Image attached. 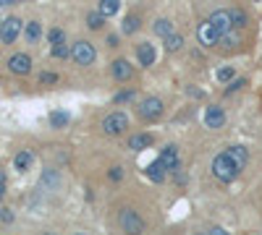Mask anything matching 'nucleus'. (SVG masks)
Instances as JSON below:
<instances>
[{"instance_id": "39448f33", "label": "nucleus", "mask_w": 262, "mask_h": 235, "mask_svg": "<svg viewBox=\"0 0 262 235\" xmlns=\"http://www.w3.org/2000/svg\"><path fill=\"white\" fill-rule=\"evenodd\" d=\"M121 227L126 230V232H142L144 230V222H142V217L136 214V212H131V209H123L121 212Z\"/></svg>"}, {"instance_id": "6ab92c4d", "label": "nucleus", "mask_w": 262, "mask_h": 235, "mask_svg": "<svg viewBox=\"0 0 262 235\" xmlns=\"http://www.w3.org/2000/svg\"><path fill=\"white\" fill-rule=\"evenodd\" d=\"M32 160H34L32 152H19V154H16V160H13V165H16V170H19V172H26L29 167H32Z\"/></svg>"}, {"instance_id": "423d86ee", "label": "nucleus", "mask_w": 262, "mask_h": 235, "mask_svg": "<svg viewBox=\"0 0 262 235\" xmlns=\"http://www.w3.org/2000/svg\"><path fill=\"white\" fill-rule=\"evenodd\" d=\"M197 37H199V42H202V44L212 47V44H218V42H220V31L215 29V26L210 24V19H207L205 24H199V29H197Z\"/></svg>"}, {"instance_id": "cd10ccee", "label": "nucleus", "mask_w": 262, "mask_h": 235, "mask_svg": "<svg viewBox=\"0 0 262 235\" xmlns=\"http://www.w3.org/2000/svg\"><path fill=\"white\" fill-rule=\"evenodd\" d=\"M231 19H234V26H246V13L244 11H231Z\"/></svg>"}, {"instance_id": "9b49d317", "label": "nucleus", "mask_w": 262, "mask_h": 235, "mask_svg": "<svg viewBox=\"0 0 262 235\" xmlns=\"http://www.w3.org/2000/svg\"><path fill=\"white\" fill-rule=\"evenodd\" d=\"M136 58H139L142 66H152V63L158 60V53H155V47H152L149 42H142L139 47H136Z\"/></svg>"}, {"instance_id": "0eeeda50", "label": "nucleus", "mask_w": 262, "mask_h": 235, "mask_svg": "<svg viewBox=\"0 0 262 235\" xmlns=\"http://www.w3.org/2000/svg\"><path fill=\"white\" fill-rule=\"evenodd\" d=\"M8 68H11V73H16V76H26L29 71H32V58H29L26 53H16L8 60Z\"/></svg>"}, {"instance_id": "a878e982", "label": "nucleus", "mask_w": 262, "mask_h": 235, "mask_svg": "<svg viewBox=\"0 0 262 235\" xmlns=\"http://www.w3.org/2000/svg\"><path fill=\"white\" fill-rule=\"evenodd\" d=\"M48 42H50V44H60V42H66V34H63L60 29H50V31H48Z\"/></svg>"}, {"instance_id": "9d476101", "label": "nucleus", "mask_w": 262, "mask_h": 235, "mask_svg": "<svg viewBox=\"0 0 262 235\" xmlns=\"http://www.w3.org/2000/svg\"><path fill=\"white\" fill-rule=\"evenodd\" d=\"M223 123H226V113L220 107H207L205 110V125L207 128H220Z\"/></svg>"}, {"instance_id": "f03ea898", "label": "nucleus", "mask_w": 262, "mask_h": 235, "mask_svg": "<svg viewBox=\"0 0 262 235\" xmlns=\"http://www.w3.org/2000/svg\"><path fill=\"white\" fill-rule=\"evenodd\" d=\"M129 128V118L123 115V113H110L105 120H102V131L107 133V136H118V133H123Z\"/></svg>"}, {"instance_id": "72a5a7b5", "label": "nucleus", "mask_w": 262, "mask_h": 235, "mask_svg": "<svg viewBox=\"0 0 262 235\" xmlns=\"http://www.w3.org/2000/svg\"><path fill=\"white\" fill-rule=\"evenodd\" d=\"M241 86H244V81H241V78H239V81H234V84L228 86V91H236V89H241Z\"/></svg>"}, {"instance_id": "20e7f679", "label": "nucleus", "mask_w": 262, "mask_h": 235, "mask_svg": "<svg viewBox=\"0 0 262 235\" xmlns=\"http://www.w3.org/2000/svg\"><path fill=\"white\" fill-rule=\"evenodd\" d=\"M19 34H21V21L16 19V16H11V19L0 21V39H3V44H11Z\"/></svg>"}, {"instance_id": "c756f323", "label": "nucleus", "mask_w": 262, "mask_h": 235, "mask_svg": "<svg viewBox=\"0 0 262 235\" xmlns=\"http://www.w3.org/2000/svg\"><path fill=\"white\" fill-rule=\"evenodd\" d=\"M55 81H58V76H55V73H48V71L40 73V84H55Z\"/></svg>"}, {"instance_id": "c9c22d12", "label": "nucleus", "mask_w": 262, "mask_h": 235, "mask_svg": "<svg viewBox=\"0 0 262 235\" xmlns=\"http://www.w3.org/2000/svg\"><path fill=\"white\" fill-rule=\"evenodd\" d=\"M3 191H6V178L0 175V194H3Z\"/></svg>"}, {"instance_id": "7c9ffc66", "label": "nucleus", "mask_w": 262, "mask_h": 235, "mask_svg": "<svg viewBox=\"0 0 262 235\" xmlns=\"http://www.w3.org/2000/svg\"><path fill=\"white\" fill-rule=\"evenodd\" d=\"M0 222H13V214H11V209H0Z\"/></svg>"}, {"instance_id": "4468645a", "label": "nucleus", "mask_w": 262, "mask_h": 235, "mask_svg": "<svg viewBox=\"0 0 262 235\" xmlns=\"http://www.w3.org/2000/svg\"><path fill=\"white\" fill-rule=\"evenodd\" d=\"M24 37H26L29 44L40 42V37H42V24H40V21H29V24L24 26Z\"/></svg>"}, {"instance_id": "f257e3e1", "label": "nucleus", "mask_w": 262, "mask_h": 235, "mask_svg": "<svg viewBox=\"0 0 262 235\" xmlns=\"http://www.w3.org/2000/svg\"><path fill=\"white\" fill-rule=\"evenodd\" d=\"M212 172H215V178L218 180H223V183H231V180H236V175H239V167H236V162L228 157V152H223V154H218L212 160Z\"/></svg>"}, {"instance_id": "2eb2a0df", "label": "nucleus", "mask_w": 262, "mask_h": 235, "mask_svg": "<svg viewBox=\"0 0 262 235\" xmlns=\"http://www.w3.org/2000/svg\"><path fill=\"white\" fill-rule=\"evenodd\" d=\"M228 152V157L236 162V167L239 170H244L246 167V160H249V154H246V149L244 147H231V149H226Z\"/></svg>"}, {"instance_id": "f3484780", "label": "nucleus", "mask_w": 262, "mask_h": 235, "mask_svg": "<svg viewBox=\"0 0 262 235\" xmlns=\"http://www.w3.org/2000/svg\"><path fill=\"white\" fill-rule=\"evenodd\" d=\"M165 170H168V167H165L160 160H155L152 165H147V175L155 180V183H163V180H165Z\"/></svg>"}, {"instance_id": "f8f14e48", "label": "nucleus", "mask_w": 262, "mask_h": 235, "mask_svg": "<svg viewBox=\"0 0 262 235\" xmlns=\"http://www.w3.org/2000/svg\"><path fill=\"white\" fill-rule=\"evenodd\" d=\"M160 162L168 167V170H178V149L173 144H168L163 152H160Z\"/></svg>"}, {"instance_id": "473e14b6", "label": "nucleus", "mask_w": 262, "mask_h": 235, "mask_svg": "<svg viewBox=\"0 0 262 235\" xmlns=\"http://www.w3.org/2000/svg\"><path fill=\"white\" fill-rule=\"evenodd\" d=\"M121 178H123V170H121V167H113V170H110V180H121Z\"/></svg>"}, {"instance_id": "6e6552de", "label": "nucleus", "mask_w": 262, "mask_h": 235, "mask_svg": "<svg viewBox=\"0 0 262 235\" xmlns=\"http://www.w3.org/2000/svg\"><path fill=\"white\" fill-rule=\"evenodd\" d=\"M139 113H142L144 120H155V118L163 115V102H160L158 97H147V100L142 102V107H139Z\"/></svg>"}, {"instance_id": "b1692460", "label": "nucleus", "mask_w": 262, "mask_h": 235, "mask_svg": "<svg viewBox=\"0 0 262 235\" xmlns=\"http://www.w3.org/2000/svg\"><path fill=\"white\" fill-rule=\"evenodd\" d=\"M218 44H223V47H234V44H239V34L234 29L231 31H226V34H220V42Z\"/></svg>"}, {"instance_id": "dca6fc26", "label": "nucleus", "mask_w": 262, "mask_h": 235, "mask_svg": "<svg viewBox=\"0 0 262 235\" xmlns=\"http://www.w3.org/2000/svg\"><path fill=\"white\" fill-rule=\"evenodd\" d=\"M147 147H152V136H147V133H136L129 138V149H134V152H142Z\"/></svg>"}, {"instance_id": "5701e85b", "label": "nucleus", "mask_w": 262, "mask_h": 235, "mask_svg": "<svg viewBox=\"0 0 262 235\" xmlns=\"http://www.w3.org/2000/svg\"><path fill=\"white\" fill-rule=\"evenodd\" d=\"M139 26H142V24H139V19H136V16H129V19L123 21V26H121V29H123V34H136V31H139Z\"/></svg>"}, {"instance_id": "393cba45", "label": "nucleus", "mask_w": 262, "mask_h": 235, "mask_svg": "<svg viewBox=\"0 0 262 235\" xmlns=\"http://www.w3.org/2000/svg\"><path fill=\"white\" fill-rule=\"evenodd\" d=\"M165 47H168L171 53H176V50H181V47H183V39H181L178 34H168V37H165Z\"/></svg>"}, {"instance_id": "c85d7f7f", "label": "nucleus", "mask_w": 262, "mask_h": 235, "mask_svg": "<svg viewBox=\"0 0 262 235\" xmlns=\"http://www.w3.org/2000/svg\"><path fill=\"white\" fill-rule=\"evenodd\" d=\"M234 76H236L234 68H220V71H218V81H231Z\"/></svg>"}, {"instance_id": "ddd939ff", "label": "nucleus", "mask_w": 262, "mask_h": 235, "mask_svg": "<svg viewBox=\"0 0 262 235\" xmlns=\"http://www.w3.org/2000/svg\"><path fill=\"white\" fill-rule=\"evenodd\" d=\"M110 71H113V76L118 78V81H126V78H131V63L121 58V60H116L110 66Z\"/></svg>"}, {"instance_id": "a211bd4d", "label": "nucleus", "mask_w": 262, "mask_h": 235, "mask_svg": "<svg viewBox=\"0 0 262 235\" xmlns=\"http://www.w3.org/2000/svg\"><path fill=\"white\" fill-rule=\"evenodd\" d=\"M118 8H121V0H100V13L105 19H113L118 13Z\"/></svg>"}, {"instance_id": "f704fd0d", "label": "nucleus", "mask_w": 262, "mask_h": 235, "mask_svg": "<svg viewBox=\"0 0 262 235\" xmlns=\"http://www.w3.org/2000/svg\"><path fill=\"white\" fill-rule=\"evenodd\" d=\"M13 3H21V0H0V6H13Z\"/></svg>"}, {"instance_id": "bb28decb", "label": "nucleus", "mask_w": 262, "mask_h": 235, "mask_svg": "<svg viewBox=\"0 0 262 235\" xmlns=\"http://www.w3.org/2000/svg\"><path fill=\"white\" fill-rule=\"evenodd\" d=\"M53 55H55V58H68V55H71L68 44H66V42H60V44H53Z\"/></svg>"}, {"instance_id": "1a4fd4ad", "label": "nucleus", "mask_w": 262, "mask_h": 235, "mask_svg": "<svg viewBox=\"0 0 262 235\" xmlns=\"http://www.w3.org/2000/svg\"><path fill=\"white\" fill-rule=\"evenodd\" d=\"M210 24L220 31V34H226V31L234 29V19H231V11H215L210 16Z\"/></svg>"}, {"instance_id": "2f4dec72", "label": "nucleus", "mask_w": 262, "mask_h": 235, "mask_svg": "<svg viewBox=\"0 0 262 235\" xmlns=\"http://www.w3.org/2000/svg\"><path fill=\"white\" fill-rule=\"evenodd\" d=\"M116 100H118V102H131V100H134V91H123V94H118Z\"/></svg>"}, {"instance_id": "4be33fe9", "label": "nucleus", "mask_w": 262, "mask_h": 235, "mask_svg": "<svg viewBox=\"0 0 262 235\" xmlns=\"http://www.w3.org/2000/svg\"><path fill=\"white\" fill-rule=\"evenodd\" d=\"M105 24V16L100 13V11H92V13H87V26L89 29H100Z\"/></svg>"}, {"instance_id": "aec40b11", "label": "nucleus", "mask_w": 262, "mask_h": 235, "mask_svg": "<svg viewBox=\"0 0 262 235\" xmlns=\"http://www.w3.org/2000/svg\"><path fill=\"white\" fill-rule=\"evenodd\" d=\"M152 29H155V34H158V37H163V39H165L168 34H173V24L168 21V19H158Z\"/></svg>"}, {"instance_id": "412c9836", "label": "nucleus", "mask_w": 262, "mask_h": 235, "mask_svg": "<svg viewBox=\"0 0 262 235\" xmlns=\"http://www.w3.org/2000/svg\"><path fill=\"white\" fill-rule=\"evenodd\" d=\"M50 125L53 128H63V125H68V113H63V110L50 113Z\"/></svg>"}, {"instance_id": "7ed1b4c3", "label": "nucleus", "mask_w": 262, "mask_h": 235, "mask_svg": "<svg viewBox=\"0 0 262 235\" xmlns=\"http://www.w3.org/2000/svg\"><path fill=\"white\" fill-rule=\"evenodd\" d=\"M71 58L79 63V66H92L95 58H97V53H95V47H92L89 42H76L71 47Z\"/></svg>"}]
</instances>
